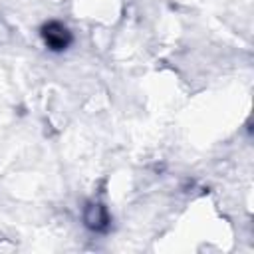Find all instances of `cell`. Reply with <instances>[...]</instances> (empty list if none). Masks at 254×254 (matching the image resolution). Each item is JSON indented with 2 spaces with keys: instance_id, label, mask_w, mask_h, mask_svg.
Instances as JSON below:
<instances>
[{
  "instance_id": "cell-2",
  "label": "cell",
  "mask_w": 254,
  "mask_h": 254,
  "mask_svg": "<svg viewBox=\"0 0 254 254\" xmlns=\"http://www.w3.org/2000/svg\"><path fill=\"white\" fill-rule=\"evenodd\" d=\"M83 222L95 232H105L109 228V212L99 202H89L83 210Z\"/></svg>"
},
{
  "instance_id": "cell-1",
  "label": "cell",
  "mask_w": 254,
  "mask_h": 254,
  "mask_svg": "<svg viewBox=\"0 0 254 254\" xmlns=\"http://www.w3.org/2000/svg\"><path fill=\"white\" fill-rule=\"evenodd\" d=\"M40 34H42V40H44L46 48L52 50V52H64V50H67V48L71 46V42H73V36H71V32L67 30V26H64V24L58 22V20L46 22V24L42 26Z\"/></svg>"
}]
</instances>
